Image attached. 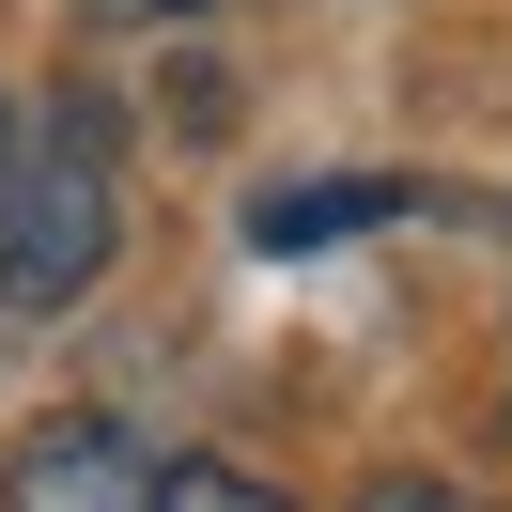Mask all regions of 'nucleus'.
Listing matches in <instances>:
<instances>
[{
  "label": "nucleus",
  "instance_id": "f257e3e1",
  "mask_svg": "<svg viewBox=\"0 0 512 512\" xmlns=\"http://www.w3.org/2000/svg\"><path fill=\"white\" fill-rule=\"evenodd\" d=\"M109 109L63 94V125H47V156H16V187H0V311H78V295L109 280Z\"/></svg>",
  "mask_w": 512,
  "mask_h": 512
},
{
  "label": "nucleus",
  "instance_id": "f03ea898",
  "mask_svg": "<svg viewBox=\"0 0 512 512\" xmlns=\"http://www.w3.org/2000/svg\"><path fill=\"white\" fill-rule=\"evenodd\" d=\"M0 512H156V466H140L125 419H47L0 466Z\"/></svg>",
  "mask_w": 512,
  "mask_h": 512
},
{
  "label": "nucleus",
  "instance_id": "7ed1b4c3",
  "mask_svg": "<svg viewBox=\"0 0 512 512\" xmlns=\"http://www.w3.org/2000/svg\"><path fill=\"white\" fill-rule=\"evenodd\" d=\"M373 218H404V187L388 171H342V187H295V202H264V249H326V233H373Z\"/></svg>",
  "mask_w": 512,
  "mask_h": 512
},
{
  "label": "nucleus",
  "instance_id": "20e7f679",
  "mask_svg": "<svg viewBox=\"0 0 512 512\" xmlns=\"http://www.w3.org/2000/svg\"><path fill=\"white\" fill-rule=\"evenodd\" d=\"M156 512H295V497L249 466H156Z\"/></svg>",
  "mask_w": 512,
  "mask_h": 512
},
{
  "label": "nucleus",
  "instance_id": "39448f33",
  "mask_svg": "<svg viewBox=\"0 0 512 512\" xmlns=\"http://www.w3.org/2000/svg\"><path fill=\"white\" fill-rule=\"evenodd\" d=\"M78 16H94V32H202L218 0H78Z\"/></svg>",
  "mask_w": 512,
  "mask_h": 512
},
{
  "label": "nucleus",
  "instance_id": "423d86ee",
  "mask_svg": "<svg viewBox=\"0 0 512 512\" xmlns=\"http://www.w3.org/2000/svg\"><path fill=\"white\" fill-rule=\"evenodd\" d=\"M357 512H466V497H450V481H373Z\"/></svg>",
  "mask_w": 512,
  "mask_h": 512
},
{
  "label": "nucleus",
  "instance_id": "0eeeda50",
  "mask_svg": "<svg viewBox=\"0 0 512 512\" xmlns=\"http://www.w3.org/2000/svg\"><path fill=\"white\" fill-rule=\"evenodd\" d=\"M0 187H16V109H0Z\"/></svg>",
  "mask_w": 512,
  "mask_h": 512
}]
</instances>
